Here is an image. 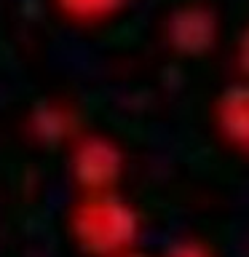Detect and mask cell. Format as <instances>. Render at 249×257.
<instances>
[{"mask_svg":"<svg viewBox=\"0 0 249 257\" xmlns=\"http://www.w3.org/2000/svg\"><path fill=\"white\" fill-rule=\"evenodd\" d=\"M217 123L233 148L249 153V83H238L220 96Z\"/></svg>","mask_w":249,"mask_h":257,"instance_id":"cell-1","label":"cell"},{"mask_svg":"<svg viewBox=\"0 0 249 257\" xmlns=\"http://www.w3.org/2000/svg\"><path fill=\"white\" fill-rule=\"evenodd\" d=\"M238 62H241V70L249 75V24L241 35V43H238Z\"/></svg>","mask_w":249,"mask_h":257,"instance_id":"cell-2","label":"cell"},{"mask_svg":"<svg viewBox=\"0 0 249 257\" xmlns=\"http://www.w3.org/2000/svg\"><path fill=\"white\" fill-rule=\"evenodd\" d=\"M174 257H209V252L204 246H196V244H182Z\"/></svg>","mask_w":249,"mask_h":257,"instance_id":"cell-3","label":"cell"}]
</instances>
